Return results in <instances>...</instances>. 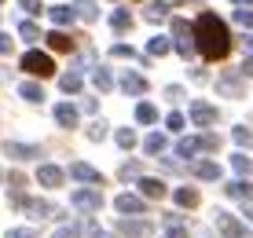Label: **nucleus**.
I'll use <instances>...</instances> for the list:
<instances>
[{"label":"nucleus","instance_id":"nucleus-1","mask_svg":"<svg viewBox=\"0 0 253 238\" xmlns=\"http://www.w3.org/2000/svg\"><path fill=\"white\" fill-rule=\"evenodd\" d=\"M195 40H198V48H202L206 59H224V55L231 51V33H228V26L216 19L213 11H202V15H198V22H195Z\"/></svg>","mask_w":253,"mask_h":238},{"label":"nucleus","instance_id":"nucleus-2","mask_svg":"<svg viewBox=\"0 0 253 238\" xmlns=\"http://www.w3.org/2000/svg\"><path fill=\"white\" fill-rule=\"evenodd\" d=\"M22 70L33 77H51L55 74V63H51V55H44V51H26L22 55Z\"/></svg>","mask_w":253,"mask_h":238},{"label":"nucleus","instance_id":"nucleus-3","mask_svg":"<svg viewBox=\"0 0 253 238\" xmlns=\"http://www.w3.org/2000/svg\"><path fill=\"white\" fill-rule=\"evenodd\" d=\"M15 205H22L26 213H33L37 220H44V216H59L55 213V205H51V201H41V198H26V195H19V191H15Z\"/></svg>","mask_w":253,"mask_h":238},{"label":"nucleus","instance_id":"nucleus-4","mask_svg":"<svg viewBox=\"0 0 253 238\" xmlns=\"http://www.w3.org/2000/svg\"><path fill=\"white\" fill-rule=\"evenodd\" d=\"M172 33H176V51L184 59H191L195 55V37H191V26L184 22V19H172Z\"/></svg>","mask_w":253,"mask_h":238},{"label":"nucleus","instance_id":"nucleus-5","mask_svg":"<svg viewBox=\"0 0 253 238\" xmlns=\"http://www.w3.org/2000/svg\"><path fill=\"white\" fill-rule=\"evenodd\" d=\"M216 227H220V231L228 235V238H253L246 227H242L235 216H228V213H216Z\"/></svg>","mask_w":253,"mask_h":238},{"label":"nucleus","instance_id":"nucleus-6","mask_svg":"<svg viewBox=\"0 0 253 238\" xmlns=\"http://www.w3.org/2000/svg\"><path fill=\"white\" fill-rule=\"evenodd\" d=\"M191 121H195V125H213V121H216V107H209V103H202V99H198V103H191Z\"/></svg>","mask_w":253,"mask_h":238},{"label":"nucleus","instance_id":"nucleus-7","mask_svg":"<svg viewBox=\"0 0 253 238\" xmlns=\"http://www.w3.org/2000/svg\"><path fill=\"white\" fill-rule=\"evenodd\" d=\"M74 205L81 209V213H95V209L103 205V198H99V191H77V195H74Z\"/></svg>","mask_w":253,"mask_h":238},{"label":"nucleus","instance_id":"nucleus-8","mask_svg":"<svg viewBox=\"0 0 253 238\" xmlns=\"http://www.w3.org/2000/svg\"><path fill=\"white\" fill-rule=\"evenodd\" d=\"M118 235L147 238V235H151V224H147V220H118Z\"/></svg>","mask_w":253,"mask_h":238},{"label":"nucleus","instance_id":"nucleus-9","mask_svg":"<svg viewBox=\"0 0 253 238\" xmlns=\"http://www.w3.org/2000/svg\"><path fill=\"white\" fill-rule=\"evenodd\" d=\"M70 176L74 180H81V183H103V176L92 169V165H84V161H74L70 165Z\"/></svg>","mask_w":253,"mask_h":238},{"label":"nucleus","instance_id":"nucleus-10","mask_svg":"<svg viewBox=\"0 0 253 238\" xmlns=\"http://www.w3.org/2000/svg\"><path fill=\"white\" fill-rule=\"evenodd\" d=\"M224 191H228V198H235V201H253V183L250 180H235Z\"/></svg>","mask_w":253,"mask_h":238},{"label":"nucleus","instance_id":"nucleus-11","mask_svg":"<svg viewBox=\"0 0 253 238\" xmlns=\"http://www.w3.org/2000/svg\"><path fill=\"white\" fill-rule=\"evenodd\" d=\"M37 180L44 183V187H63V169H59V165H41Z\"/></svg>","mask_w":253,"mask_h":238},{"label":"nucleus","instance_id":"nucleus-12","mask_svg":"<svg viewBox=\"0 0 253 238\" xmlns=\"http://www.w3.org/2000/svg\"><path fill=\"white\" fill-rule=\"evenodd\" d=\"M114 209H118V213H143V198H139V195H118Z\"/></svg>","mask_w":253,"mask_h":238},{"label":"nucleus","instance_id":"nucleus-13","mask_svg":"<svg viewBox=\"0 0 253 238\" xmlns=\"http://www.w3.org/2000/svg\"><path fill=\"white\" fill-rule=\"evenodd\" d=\"M4 154H11L15 161H30L41 154V147H22V143H4Z\"/></svg>","mask_w":253,"mask_h":238},{"label":"nucleus","instance_id":"nucleus-14","mask_svg":"<svg viewBox=\"0 0 253 238\" xmlns=\"http://www.w3.org/2000/svg\"><path fill=\"white\" fill-rule=\"evenodd\" d=\"M55 125L59 128H74L77 125V110L70 107V103H59V107H55Z\"/></svg>","mask_w":253,"mask_h":238},{"label":"nucleus","instance_id":"nucleus-15","mask_svg":"<svg viewBox=\"0 0 253 238\" xmlns=\"http://www.w3.org/2000/svg\"><path fill=\"white\" fill-rule=\"evenodd\" d=\"M121 88H125L128 95H143V92H147V81H143L139 74H132V70H128V74L121 77Z\"/></svg>","mask_w":253,"mask_h":238},{"label":"nucleus","instance_id":"nucleus-16","mask_svg":"<svg viewBox=\"0 0 253 238\" xmlns=\"http://www.w3.org/2000/svg\"><path fill=\"white\" fill-rule=\"evenodd\" d=\"M172 201L184 205V209H195L198 205V191L195 187H176V191H172Z\"/></svg>","mask_w":253,"mask_h":238},{"label":"nucleus","instance_id":"nucleus-17","mask_svg":"<svg viewBox=\"0 0 253 238\" xmlns=\"http://www.w3.org/2000/svg\"><path fill=\"white\" fill-rule=\"evenodd\" d=\"M74 15H77L81 22H95L99 7H95V0H77V4H74Z\"/></svg>","mask_w":253,"mask_h":238},{"label":"nucleus","instance_id":"nucleus-18","mask_svg":"<svg viewBox=\"0 0 253 238\" xmlns=\"http://www.w3.org/2000/svg\"><path fill=\"white\" fill-rule=\"evenodd\" d=\"M44 40H48V48H55V51H74V37H70V33H55L51 30Z\"/></svg>","mask_w":253,"mask_h":238},{"label":"nucleus","instance_id":"nucleus-19","mask_svg":"<svg viewBox=\"0 0 253 238\" xmlns=\"http://www.w3.org/2000/svg\"><path fill=\"white\" fill-rule=\"evenodd\" d=\"M81 84H84L81 70H70V74L59 77V88H63V92H81Z\"/></svg>","mask_w":253,"mask_h":238},{"label":"nucleus","instance_id":"nucleus-20","mask_svg":"<svg viewBox=\"0 0 253 238\" xmlns=\"http://www.w3.org/2000/svg\"><path fill=\"white\" fill-rule=\"evenodd\" d=\"M165 183L162 180H139V198H162Z\"/></svg>","mask_w":253,"mask_h":238},{"label":"nucleus","instance_id":"nucleus-21","mask_svg":"<svg viewBox=\"0 0 253 238\" xmlns=\"http://www.w3.org/2000/svg\"><path fill=\"white\" fill-rule=\"evenodd\" d=\"M48 15H51V19H55L59 26H66V22H74V19H77L70 4H51V11H48Z\"/></svg>","mask_w":253,"mask_h":238},{"label":"nucleus","instance_id":"nucleus-22","mask_svg":"<svg viewBox=\"0 0 253 238\" xmlns=\"http://www.w3.org/2000/svg\"><path fill=\"white\" fill-rule=\"evenodd\" d=\"M195 176H198V180H220V165H216V161H198Z\"/></svg>","mask_w":253,"mask_h":238},{"label":"nucleus","instance_id":"nucleus-23","mask_svg":"<svg viewBox=\"0 0 253 238\" xmlns=\"http://www.w3.org/2000/svg\"><path fill=\"white\" fill-rule=\"evenodd\" d=\"M128 26H132V15L121 11V7H114V15H110V30H114V33H125Z\"/></svg>","mask_w":253,"mask_h":238},{"label":"nucleus","instance_id":"nucleus-24","mask_svg":"<svg viewBox=\"0 0 253 238\" xmlns=\"http://www.w3.org/2000/svg\"><path fill=\"white\" fill-rule=\"evenodd\" d=\"M19 95H22L26 103H41V99H44V92H41V84H33V81H22Z\"/></svg>","mask_w":253,"mask_h":238},{"label":"nucleus","instance_id":"nucleus-25","mask_svg":"<svg viewBox=\"0 0 253 238\" xmlns=\"http://www.w3.org/2000/svg\"><path fill=\"white\" fill-rule=\"evenodd\" d=\"M216 92L220 95H242V81L239 77H224V81H216Z\"/></svg>","mask_w":253,"mask_h":238},{"label":"nucleus","instance_id":"nucleus-26","mask_svg":"<svg viewBox=\"0 0 253 238\" xmlns=\"http://www.w3.org/2000/svg\"><path fill=\"white\" fill-rule=\"evenodd\" d=\"M92 81H95V88H99V92H110V88H114V77H110L103 66H95V70H92Z\"/></svg>","mask_w":253,"mask_h":238},{"label":"nucleus","instance_id":"nucleus-27","mask_svg":"<svg viewBox=\"0 0 253 238\" xmlns=\"http://www.w3.org/2000/svg\"><path fill=\"white\" fill-rule=\"evenodd\" d=\"M143 151L147 154H162L165 151V136H162V132H151V136L143 139Z\"/></svg>","mask_w":253,"mask_h":238},{"label":"nucleus","instance_id":"nucleus-28","mask_svg":"<svg viewBox=\"0 0 253 238\" xmlns=\"http://www.w3.org/2000/svg\"><path fill=\"white\" fill-rule=\"evenodd\" d=\"M231 169L239 172V176H250V172H253V158H246V154H231Z\"/></svg>","mask_w":253,"mask_h":238},{"label":"nucleus","instance_id":"nucleus-29","mask_svg":"<svg viewBox=\"0 0 253 238\" xmlns=\"http://www.w3.org/2000/svg\"><path fill=\"white\" fill-rule=\"evenodd\" d=\"M136 121H143V125H154V121H158V110H154L151 103H139V107H136Z\"/></svg>","mask_w":253,"mask_h":238},{"label":"nucleus","instance_id":"nucleus-30","mask_svg":"<svg viewBox=\"0 0 253 238\" xmlns=\"http://www.w3.org/2000/svg\"><path fill=\"white\" fill-rule=\"evenodd\" d=\"M165 11H169V7H165L162 0H151V4H147V22H162Z\"/></svg>","mask_w":253,"mask_h":238},{"label":"nucleus","instance_id":"nucleus-31","mask_svg":"<svg viewBox=\"0 0 253 238\" xmlns=\"http://www.w3.org/2000/svg\"><path fill=\"white\" fill-rule=\"evenodd\" d=\"M191 154H198V136L195 139H180V143H176V158H191Z\"/></svg>","mask_w":253,"mask_h":238},{"label":"nucleus","instance_id":"nucleus-32","mask_svg":"<svg viewBox=\"0 0 253 238\" xmlns=\"http://www.w3.org/2000/svg\"><path fill=\"white\" fill-rule=\"evenodd\" d=\"M114 139H118V147H125V151H128V147H136V132L132 128H118Z\"/></svg>","mask_w":253,"mask_h":238},{"label":"nucleus","instance_id":"nucleus-33","mask_svg":"<svg viewBox=\"0 0 253 238\" xmlns=\"http://www.w3.org/2000/svg\"><path fill=\"white\" fill-rule=\"evenodd\" d=\"M19 33H22L26 40H37L41 37V30H37V22H33V19H22L19 22Z\"/></svg>","mask_w":253,"mask_h":238},{"label":"nucleus","instance_id":"nucleus-34","mask_svg":"<svg viewBox=\"0 0 253 238\" xmlns=\"http://www.w3.org/2000/svg\"><path fill=\"white\" fill-rule=\"evenodd\" d=\"M169 48H172V44L165 40V37H151V44H147V51H151V55H165Z\"/></svg>","mask_w":253,"mask_h":238},{"label":"nucleus","instance_id":"nucleus-35","mask_svg":"<svg viewBox=\"0 0 253 238\" xmlns=\"http://www.w3.org/2000/svg\"><path fill=\"white\" fill-rule=\"evenodd\" d=\"M220 147V139L213 136V132H206V136H198V151H216Z\"/></svg>","mask_w":253,"mask_h":238},{"label":"nucleus","instance_id":"nucleus-36","mask_svg":"<svg viewBox=\"0 0 253 238\" xmlns=\"http://www.w3.org/2000/svg\"><path fill=\"white\" fill-rule=\"evenodd\" d=\"M231 136H235V143H242V147H250V143H253V132H250L246 125H239V128L231 132Z\"/></svg>","mask_w":253,"mask_h":238},{"label":"nucleus","instance_id":"nucleus-37","mask_svg":"<svg viewBox=\"0 0 253 238\" xmlns=\"http://www.w3.org/2000/svg\"><path fill=\"white\" fill-rule=\"evenodd\" d=\"M4 238H37V231H33V227H11Z\"/></svg>","mask_w":253,"mask_h":238},{"label":"nucleus","instance_id":"nucleus-38","mask_svg":"<svg viewBox=\"0 0 253 238\" xmlns=\"http://www.w3.org/2000/svg\"><path fill=\"white\" fill-rule=\"evenodd\" d=\"M165 125H169L172 132H180V128H184V114H176V110H172L169 118H165Z\"/></svg>","mask_w":253,"mask_h":238},{"label":"nucleus","instance_id":"nucleus-39","mask_svg":"<svg viewBox=\"0 0 253 238\" xmlns=\"http://www.w3.org/2000/svg\"><path fill=\"white\" fill-rule=\"evenodd\" d=\"M114 55H118V59H139L136 51L128 48V44H114Z\"/></svg>","mask_w":253,"mask_h":238},{"label":"nucleus","instance_id":"nucleus-40","mask_svg":"<svg viewBox=\"0 0 253 238\" xmlns=\"http://www.w3.org/2000/svg\"><path fill=\"white\" fill-rule=\"evenodd\" d=\"M121 176H125V180L139 176V161H125V165H121Z\"/></svg>","mask_w":253,"mask_h":238},{"label":"nucleus","instance_id":"nucleus-41","mask_svg":"<svg viewBox=\"0 0 253 238\" xmlns=\"http://www.w3.org/2000/svg\"><path fill=\"white\" fill-rule=\"evenodd\" d=\"M235 22L246 26V30H253V11H235Z\"/></svg>","mask_w":253,"mask_h":238},{"label":"nucleus","instance_id":"nucleus-42","mask_svg":"<svg viewBox=\"0 0 253 238\" xmlns=\"http://www.w3.org/2000/svg\"><path fill=\"white\" fill-rule=\"evenodd\" d=\"M107 136V125H103V121H95V125L88 128V139H103Z\"/></svg>","mask_w":253,"mask_h":238},{"label":"nucleus","instance_id":"nucleus-43","mask_svg":"<svg viewBox=\"0 0 253 238\" xmlns=\"http://www.w3.org/2000/svg\"><path fill=\"white\" fill-rule=\"evenodd\" d=\"M165 99H184V88H180V84H169V88H165Z\"/></svg>","mask_w":253,"mask_h":238},{"label":"nucleus","instance_id":"nucleus-44","mask_svg":"<svg viewBox=\"0 0 253 238\" xmlns=\"http://www.w3.org/2000/svg\"><path fill=\"white\" fill-rule=\"evenodd\" d=\"M19 4L26 7V15H37L41 11V0H19Z\"/></svg>","mask_w":253,"mask_h":238},{"label":"nucleus","instance_id":"nucleus-45","mask_svg":"<svg viewBox=\"0 0 253 238\" xmlns=\"http://www.w3.org/2000/svg\"><path fill=\"white\" fill-rule=\"evenodd\" d=\"M7 51H11V37H7V33H0V55H7Z\"/></svg>","mask_w":253,"mask_h":238},{"label":"nucleus","instance_id":"nucleus-46","mask_svg":"<svg viewBox=\"0 0 253 238\" xmlns=\"http://www.w3.org/2000/svg\"><path fill=\"white\" fill-rule=\"evenodd\" d=\"M165 238H187V231H184V227H169V231H165Z\"/></svg>","mask_w":253,"mask_h":238},{"label":"nucleus","instance_id":"nucleus-47","mask_svg":"<svg viewBox=\"0 0 253 238\" xmlns=\"http://www.w3.org/2000/svg\"><path fill=\"white\" fill-rule=\"evenodd\" d=\"M55 238H81V235H77V231H74V227H66V231H59Z\"/></svg>","mask_w":253,"mask_h":238},{"label":"nucleus","instance_id":"nucleus-48","mask_svg":"<svg viewBox=\"0 0 253 238\" xmlns=\"http://www.w3.org/2000/svg\"><path fill=\"white\" fill-rule=\"evenodd\" d=\"M242 74H246V77H253V59H246V63H242Z\"/></svg>","mask_w":253,"mask_h":238},{"label":"nucleus","instance_id":"nucleus-49","mask_svg":"<svg viewBox=\"0 0 253 238\" xmlns=\"http://www.w3.org/2000/svg\"><path fill=\"white\" fill-rule=\"evenodd\" d=\"M246 51H250V59H253V37H246Z\"/></svg>","mask_w":253,"mask_h":238},{"label":"nucleus","instance_id":"nucleus-50","mask_svg":"<svg viewBox=\"0 0 253 238\" xmlns=\"http://www.w3.org/2000/svg\"><path fill=\"white\" fill-rule=\"evenodd\" d=\"M231 4H239V7H250V4H253V0H231Z\"/></svg>","mask_w":253,"mask_h":238},{"label":"nucleus","instance_id":"nucleus-51","mask_svg":"<svg viewBox=\"0 0 253 238\" xmlns=\"http://www.w3.org/2000/svg\"><path fill=\"white\" fill-rule=\"evenodd\" d=\"M95 238H118V235H110V231H99V235H95Z\"/></svg>","mask_w":253,"mask_h":238},{"label":"nucleus","instance_id":"nucleus-52","mask_svg":"<svg viewBox=\"0 0 253 238\" xmlns=\"http://www.w3.org/2000/svg\"><path fill=\"white\" fill-rule=\"evenodd\" d=\"M246 216H250V220H253V205H250V209H246Z\"/></svg>","mask_w":253,"mask_h":238},{"label":"nucleus","instance_id":"nucleus-53","mask_svg":"<svg viewBox=\"0 0 253 238\" xmlns=\"http://www.w3.org/2000/svg\"><path fill=\"white\" fill-rule=\"evenodd\" d=\"M169 4H184V0H169Z\"/></svg>","mask_w":253,"mask_h":238},{"label":"nucleus","instance_id":"nucleus-54","mask_svg":"<svg viewBox=\"0 0 253 238\" xmlns=\"http://www.w3.org/2000/svg\"><path fill=\"white\" fill-rule=\"evenodd\" d=\"M0 180H4V172H0Z\"/></svg>","mask_w":253,"mask_h":238}]
</instances>
